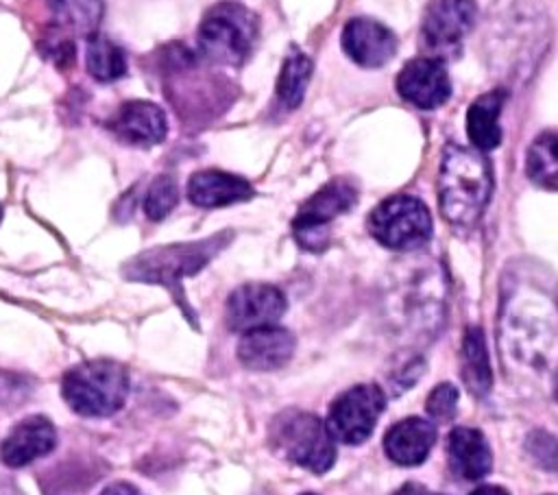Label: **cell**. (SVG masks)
Returning <instances> with one entry per match:
<instances>
[{
    "label": "cell",
    "mask_w": 558,
    "mask_h": 495,
    "mask_svg": "<svg viewBox=\"0 0 558 495\" xmlns=\"http://www.w3.org/2000/svg\"><path fill=\"white\" fill-rule=\"evenodd\" d=\"M493 172L480 148L447 144L438 172L440 214L453 227H473L488 205Z\"/></svg>",
    "instance_id": "1"
},
{
    "label": "cell",
    "mask_w": 558,
    "mask_h": 495,
    "mask_svg": "<svg viewBox=\"0 0 558 495\" xmlns=\"http://www.w3.org/2000/svg\"><path fill=\"white\" fill-rule=\"evenodd\" d=\"M229 238H231V231H222L198 242H177L168 246H155L133 257L124 266V273L126 277L137 281L166 286L172 292V297L179 301L183 312H190V305L183 299L181 277L198 273L229 242Z\"/></svg>",
    "instance_id": "2"
},
{
    "label": "cell",
    "mask_w": 558,
    "mask_h": 495,
    "mask_svg": "<svg viewBox=\"0 0 558 495\" xmlns=\"http://www.w3.org/2000/svg\"><path fill=\"white\" fill-rule=\"evenodd\" d=\"M257 39V17L240 2L214 4L198 24V52L214 65H242Z\"/></svg>",
    "instance_id": "3"
},
{
    "label": "cell",
    "mask_w": 558,
    "mask_h": 495,
    "mask_svg": "<svg viewBox=\"0 0 558 495\" xmlns=\"http://www.w3.org/2000/svg\"><path fill=\"white\" fill-rule=\"evenodd\" d=\"M61 395L81 416H109L126 401L129 375L109 360L81 362L63 375Z\"/></svg>",
    "instance_id": "4"
},
{
    "label": "cell",
    "mask_w": 558,
    "mask_h": 495,
    "mask_svg": "<svg viewBox=\"0 0 558 495\" xmlns=\"http://www.w3.org/2000/svg\"><path fill=\"white\" fill-rule=\"evenodd\" d=\"M333 436L316 414L303 410H286L270 423L272 447L290 462L325 473L336 462Z\"/></svg>",
    "instance_id": "5"
},
{
    "label": "cell",
    "mask_w": 558,
    "mask_h": 495,
    "mask_svg": "<svg viewBox=\"0 0 558 495\" xmlns=\"http://www.w3.org/2000/svg\"><path fill=\"white\" fill-rule=\"evenodd\" d=\"M368 233L395 251H414L432 236V216L423 201L410 194H397L381 201L366 220Z\"/></svg>",
    "instance_id": "6"
},
{
    "label": "cell",
    "mask_w": 558,
    "mask_h": 495,
    "mask_svg": "<svg viewBox=\"0 0 558 495\" xmlns=\"http://www.w3.org/2000/svg\"><path fill=\"white\" fill-rule=\"evenodd\" d=\"M386 408V397L375 384H357L342 393L327 414V430L331 436L344 445L364 443L377 425L381 410Z\"/></svg>",
    "instance_id": "7"
},
{
    "label": "cell",
    "mask_w": 558,
    "mask_h": 495,
    "mask_svg": "<svg viewBox=\"0 0 558 495\" xmlns=\"http://www.w3.org/2000/svg\"><path fill=\"white\" fill-rule=\"evenodd\" d=\"M357 201L355 188L344 179H333L312 194L294 216V233L310 251H320L327 240V225L349 212Z\"/></svg>",
    "instance_id": "8"
},
{
    "label": "cell",
    "mask_w": 558,
    "mask_h": 495,
    "mask_svg": "<svg viewBox=\"0 0 558 495\" xmlns=\"http://www.w3.org/2000/svg\"><path fill=\"white\" fill-rule=\"evenodd\" d=\"M286 305V297L279 288L270 283H244L229 294L225 321L231 331H248L277 323Z\"/></svg>",
    "instance_id": "9"
},
{
    "label": "cell",
    "mask_w": 558,
    "mask_h": 495,
    "mask_svg": "<svg viewBox=\"0 0 558 495\" xmlns=\"http://www.w3.org/2000/svg\"><path fill=\"white\" fill-rule=\"evenodd\" d=\"M397 92L418 109H434L451 96L447 68L436 57H416L397 74Z\"/></svg>",
    "instance_id": "10"
},
{
    "label": "cell",
    "mask_w": 558,
    "mask_h": 495,
    "mask_svg": "<svg viewBox=\"0 0 558 495\" xmlns=\"http://www.w3.org/2000/svg\"><path fill=\"white\" fill-rule=\"evenodd\" d=\"M473 0H432L421 22V35L432 50H451L475 24Z\"/></svg>",
    "instance_id": "11"
},
{
    "label": "cell",
    "mask_w": 558,
    "mask_h": 495,
    "mask_svg": "<svg viewBox=\"0 0 558 495\" xmlns=\"http://www.w3.org/2000/svg\"><path fill=\"white\" fill-rule=\"evenodd\" d=\"M344 52L362 68H379L397 52L395 33L377 20L353 17L342 28Z\"/></svg>",
    "instance_id": "12"
},
{
    "label": "cell",
    "mask_w": 558,
    "mask_h": 495,
    "mask_svg": "<svg viewBox=\"0 0 558 495\" xmlns=\"http://www.w3.org/2000/svg\"><path fill=\"white\" fill-rule=\"evenodd\" d=\"M294 347L296 340L292 331L275 327L272 323L244 331L238 345V360L253 371H275L292 358Z\"/></svg>",
    "instance_id": "13"
},
{
    "label": "cell",
    "mask_w": 558,
    "mask_h": 495,
    "mask_svg": "<svg viewBox=\"0 0 558 495\" xmlns=\"http://www.w3.org/2000/svg\"><path fill=\"white\" fill-rule=\"evenodd\" d=\"M109 129L126 144L153 146L166 137L168 120L163 109L155 102L129 100L113 113Z\"/></svg>",
    "instance_id": "14"
},
{
    "label": "cell",
    "mask_w": 558,
    "mask_h": 495,
    "mask_svg": "<svg viewBox=\"0 0 558 495\" xmlns=\"http://www.w3.org/2000/svg\"><path fill=\"white\" fill-rule=\"evenodd\" d=\"M57 445V430L54 425L41 416H26L22 419L9 436L0 445V458L9 467H24L33 460L50 454Z\"/></svg>",
    "instance_id": "15"
},
{
    "label": "cell",
    "mask_w": 558,
    "mask_h": 495,
    "mask_svg": "<svg viewBox=\"0 0 558 495\" xmlns=\"http://www.w3.org/2000/svg\"><path fill=\"white\" fill-rule=\"evenodd\" d=\"M436 436L438 434L434 423L418 416H408L386 432L384 451L392 462L401 467H414L427 458Z\"/></svg>",
    "instance_id": "16"
},
{
    "label": "cell",
    "mask_w": 558,
    "mask_h": 495,
    "mask_svg": "<svg viewBox=\"0 0 558 495\" xmlns=\"http://www.w3.org/2000/svg\"><path fill=\"white\" fill-rule=\"evenodd\" d=\"M253 196V185L225 170H198L187 181V198L198 207H225Z\"/></svg>",
    "instance_id": "17"
},
{
    "label": "cell",
    "mask_w": 558,
    "mask_h": 495,
    "mask_svg": "<svg viewBox=\"0 0 558 495\" xmlns=\"http://www.w3.org/2000/svg\"><path fill=\"white\" fill-rule=\"evenodd\" d=\"M449 467L460 480H480L493 467L486 436L475 427H456L447 438Z\"/></svg>",
    "instance_id": "18"
},
{
    "label": "cell",
    "mask_w": 558,
    "mask_h": 495,
    "mask_svg": "<svg viewBox=\"0 0 558 495\" xmlns=\"http://www.w3.org/2000/svg\"><path fill=\"white\" fill-rule=\"evenodd\" d=\"M52 24L46 39L72 41L68 33L89 37L102 17V0H46Z\"/></svg>",
    "instance_id": "19"
},
{
    "label": "cell",
    "mask_w": 558,
    "mask_h": 495,
    "mask_svg": "<svg viewBox=\"0 0 558 495\" xmlns=\"http://www.w3.org/2000/svg\"><path fill=\"white\" fill-rule=\"evenodd\" d=\"M506 102L504 89H493L475 98L466 111V133L475 148L490 150L501 142L499 113Z\"/></svg>",
    "instance_id": "20"
},
{
    "label": "cell",
    "mask_w": 558,
    "mask_h": 495,
    "mask_svg": "<svg viewBox=\"0 0 558 495\" xmlns=\"http://www.w3.org/2000/svg\"><path fill=\"white\" fill-rule=\"evenodd\" d=\"M462 355H464L462 375H464L466 388L477 397H486L490 390V384H493V373H490V364H488L484 331L480 327L466 329L464 342H462Z\"/></svg>",
    "instance_id": "21"
},
{
    "label": "cell",
    "mask_w": 558,
    "mask_h": 495,
    "mask_svg": "<svg viewBox=\"0 0 558 495\" xmlns=\"http://www.w3.org/2000/svg\"><path fill=\"white\" fill-rule=\"evenodd\" d=\"M85 65L87 72L100 83H109L126 74V57L122 48L98 33H92L87 37Z\"/></svg>",
    "instance_id": "22"
},
{
    "label": "cell",
    "mask_w": 558,
    "mask_h": 495,
    "mask_svg": "<svg viewBox=\"0 0 558 495\" xmlns=\"http://www.w3.org/2000/svg\"><path fill=\"white\" fill-rule=\"evenodd\" d=\"M527 177L547 190H558V131L538 135L527 148Z\"/></svg>",
    "instance_id": "23"
},
{
    "label": "cell",
    "mask_w": 558,
    "mask_h": 495,
    "mask_svg": "<svg viewBox=\"0 0 558 495\" xmlns=\"http://www.w3.org/2000/svg\"><path fill=\"white\" fill-rule=\"evenodd\" d=\"M312 76V61L305 52L292 48L286 57L279 79H277V96L286 109H296L305 96L307 81Z\"/></svg>",
    "instance_id": "24"
},
{
    "label": "cell",
    "mask_w": 558,
    "mask_h": 495,
    "mask_svg": "<svg viewBox=\"0 0 558 495\" xmlns=\"http://www.w3.org/2000/svg\"><path fill=\"white\" fill-rule=\"evenodd\" d=\"M179 201V188L172 177L159 174L150 185L144 196V212L150 220H161L166 218Z\"/></svg>",
    "instance_id": "25"
},
{
    "label": "cell",
    "mask_w": 558,
    "mask_h": 495,
    "mask_svg": "<svg viewBox=\"0 0 558 495\" xmlns=\"http://www.w3.org/2000/svg\"><path fill=\"white\" fill-rule=\"evenodd\" d=\"M527 456L545 471L558 473V438L545 430H534L525 438Z\"/></svg>",
    "instance_id": "26"
},
{
    "label": "cell",
    "mask_w": 558,
    "mask_h": 495,
    "mask_svg": "<svg viewBox=\"0 0 558 495\" xmlns=\"http://www.w3.org/2000/svg\"><path fill=\"white\" fill-rule=\"evenodd\" d=\"M456 408H458V388L449 382L438 384L425 401L427 414L438 421H449L456 414Z\"/></svg>",
    "instance_id": "27"
},
{
    "label": "cell",
    "mask_w": 558,
    "mask_h": 495,
    "mask_svg": "<svg viewBox=\"0 0 558 495\" xmlns=\"http://www.w3.org/2000/svg\"><path fill=\"white\" fill-rule=\"evenodd\" d=\"M554 397L558 401V371H556V382H554Z\"/></svg>",
    "instance_id": "28"
},
{
    "label": "cell",
    "mask_w": 558,
    "mask_h": 495,
    "mask_svg": "<svg viewBox=\"0 0 558 495\" xmlns=\"http://www.w3.org/2000/svg\"><path fill=\"white\" fill-rule=\"evenodd\" d=\"M0 220H2V207H0Z\"/></svg>",
    "instance_id": "29"
}]
</instances>
